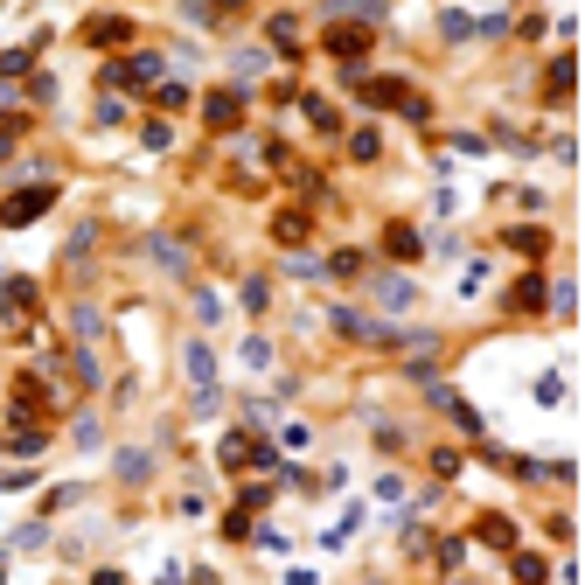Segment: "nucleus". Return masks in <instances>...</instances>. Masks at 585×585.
<instances>
[{
  "label": "nucleus",
  "instance_id": "nucleus-1",
  "mask_svg": "<svg viewBox=\"0 0 585 585\" xmlns=\"http://www.w3.org/2000/svg\"><path fill=\"white\" fill-rule=\"evenodd\" d=\"M0 314L14 320V328H28V320L42 314V286L28 272H0Z\"/></svg>",
  "mask_w": 585,
  "mask_h": 585
},
{
  "label": "nucleus",
  "instance_id": "nucleus-2",
  "mask_svg": "<svg viewBox=\"0 0 585 585\" xmlns=\"http://www.w3.org/2000/svg\"><path fill=\"white\" fill-rule=\"evenodd\" d=\"M50 202H56V182L14 188V195L0 202V223H7V230H28V223H42V216H50Z\"/></svg>",
  "mask_w": 585,
  "mask_h": 585
},
{
  "label": "nucleus",
  "instance_id": "nucleus-3",
  "mask_svg": "<svg viewBox=\"0 0 585 585\" xmlns=\"http://www.w3.org/2000/svg\"><path fill=\"white\" fill-rule=\"evenodd\" d=\"M126 84H160V56L140 50V56H126V63H105V91H126Z\"/></svg>",
  "mask_w": 585,
  "mask_h": 585
},
{
  "label": "nucleus",
  "instance_id": "nucleus-4",
  "mask_svg": "<svg viewBox=\"0 0 585 585\" xmlns=\"http://www.w3.org/2000/svg\"><path fill=\"white\" fill-rule=\"evenodd\" d=\"M320 42H328V56H342L348 70H356V63H363V50H370V22H335Z\"/></svg>",
  "mask_w": 585,
  "mask_h": 585
},
{
  "label": "nucleus",
  "instance_id": "nucleus-5",
  "mask_svg": "<svg viewBox=\"0 0 585 585\" xmlns=\"http://www.w3.org/2000/svg\"><path fill=\"white\" fill-rule=\"evenodd\" d=\"M133 35L140 28L126 22V14H91V22H84V42H91V50H126Z\"/></svg>",
  "mask_w": 585,
  "mask_h": 585
},
{
  "label": "nucleus",
  "instance_id": "nucleus-6",
  "mask_svg": "<svg viewBox=\"0 0 585 585\" xmlns=\"http://www.w3.org/2000/svg\"><path fill=\"white\" fill-rule=\"evenodd\" d=\"M0 453H14V460H42V453H50V432H42V426H28L22 411H14V426H7Z\"/></svg>",
  "mask_w": 585,
  "mask_h": 585
},
{
  "label": "nucleus",
  "instance_id": "nucleus-7",
  "mask_svg": "<svg viewBox=\"0 0 585 585\" xmlns=\"http://www.w3.org/2000/svg\"><path fill=\"white\" fill-rule=\"evenodd\" d=\"M383 258H398V266H418V258H426V238H418L411 223H383Z\"/></svg>",
  "mask_w": 585,
  "mask_h": 585
},
{
  "label": "nucleus",
  "instance_id": "nucleus-8",
  "mask_svg": "<svg viewBox=\"0 0 585 585\" xmlns=\"http://www.w3.org/2000/svg\"><path fill=\"white\" fill-rule=\"evenodd\" d=\"M328 320L342 328L348 342H398V328H383V320H363V314H356V307H335V314H328Z\"/></svg>",
  "mask_w": 585,
  "mask_h": 585
},
{
  "label": "nucleus",
  "instance_id": "nucleus-9",
  "mask_svg": "<svg viewBox=\"0 0 585 585\" xmlns=\"http://www.w3.org/2000/svg\"><path fill=\"white\" fill-rule=\"evenodd\" d=\"M572 84H579V56L564 50V56H551V70H544V98H551V105H572Z\"/></svg>",
  "mask_w": 585,
  "mask_h": 585
},
{
  "label": "nucleus",
  "instance_id": "nucleus-10",
  "mask_svg": "<svg viewBox=\"0 0 585 585\" xmlns=\"http://www.w3.org/2000/svg\"><path fill=\"white\" fill-rule=\"evenodd\" d=\"M238 119H244V91H210V98H202V126L230 133Z\"/></svg>",
  "mask_w": 585,
  "mask_h": 585
},
{
  "label": "nucleus",
  "instance_id": "nucleus-11",
  "mask_svg": "<svg viewBox=\"0 0 585 585\" xmlns=\"http://www.w3.org/2000/svg\"><path fill=\"white\" fill-rule=\"evenodd\" d=\"M216 460H223L230 474H244V467H258V439H251V432H223V446H216Z\"/></svg>",
  "mask_w": 585,
  "mask_h": 585
},
{
  "label": "nucleus",
  "instance_id": "nucleus-12",
  "mask_svg": "<svg viewBox=\"0 0 585 585\" xmlns=\"http://www.w3.org/2000/svg\"><path fill=\"white\" fill-rule=\"evenodd\" d=\"M307 230H314V210H300V202L272 216V238L286 244V251H292V244H307Z\"/></svg>",
  "mask_w": 585,
  "mask_h": 585
},
{
  "label": "nucleus",
  "instance_id": "nucleus-13",
  "mask_svg": "<svg viewBox=\"0 0 585 585\" xmlns=\"http://www.w3.org/2000/svg\"><path fill=\"white\" fill-rule=\"evenodd\" d=\"M147 258H154L160 272H175V279H182V272H188V244H182V238H160V230H154V238H147Z\"/></svg>",
  "mask_w": 585,
  "mask_h": 585
},
{
  "label": "nucleus",
  "instance_id": "nucleus-14",
  "mask_svg": "<svg viewBox=\"0 0 585 585\" xmlns=\"http://www.w3.org/2000/svg\"><path fill=\"white\" fill-rule=\"evenodd\" d=\"M474 544H488V551H516V523H508V516H495V508H488V516H481V523H474Z\"/></svg>",
  "mask_w": 585,
  "mask_h": 585
},
{
  "label": "nucleus",
  "instance_id": "nucleus-15",
  "mask_svg": "<svg viewBox=\"0 0 585 585\" xmlns=\"http://www.w3.org/2000/svg\"><path fill=\"white\" fill-rule=\"evenodd\" d=\"M182 370H188V383H195V391H210V383H216V356H210L202 342H188V348H182Z\"/></svg>",
  "mask_w": 585,
  "mask_h": 585
},
{
  "label": "nucleus",
  "instance_id": "nucleus-16",
  "mask_svg": "<svg viewBox=\"0 0 585 585\" xmlns=\"http://www.w3.org/2000/svg\"><path fill=\"white\" fill-rule=\"evenodd\" d=\"M544 300H551V286H544V272H530L523 286L508 292V307H516V314H544Z\"/></svg>",
  "mask_w": 585,
  "mask_h": 585
},
{
  "label": "nucleus",
  "instance_id": "nucleus-17",
  "mask_svg": "<svg viewBox=\"0 0 585 585\" xmlns=\"http://www.w3.org/2000/svg\"><path fill=\"white\" fill-rule=\"evenodd\" d=\"M50 35L35 28V42H22V50H0V77H22V70H35V50H42Z\"/></svg>",
  "mask_w": 585,
  "mask_h": 585
},
{
  "label": "nucleus",
  "instance_id": "nucleus-18",
  "mask_svg": "<svg viewBox=\"0 0 585 585\" xmlns=\"http://www.w3.org/2000/svg\"><path fill=\"white\" fill-rule=\"evenodd\" d=\"M502 244H508V251H523V258H544V251H551V230H530V223H516Z\"/></svg>",
  "mask_w": 585,
  "mask_h": 585
},
{
  "label": "nucleus",
  "instance_id": "nucleus-19",
  "mask_svg": "<svg viewBox=\"0 0 585 585\" xmlns=\"http://www.w3.org/2000/svg\"><path fill=\"white\" fill-rule=\"evenodd\" d=\"M376 300H383V307H411V300H418V286H411V279H398V272H383V279H376Z\"/></svg>",
  "mask_w": 585,
  "mask_h": 585
},
{
  "label": "nucleus",
  "instance_id": "nucleus-20",
  "mask_svg": "<svg viewBox=\"0 0 585 585\" xmlns=\"http://www.w3.org/2000/svg\"><path fill=\"white\" fill-rule=\"evenodd\" d=\"M140 147H147V154H167V147H175V126H167V119H147V126H140Z\"/></svg>",
  "mask_w": 585,
  "mask_h": 585
},
{
  "label": "nucleus",
  "instance_id": "nucleus-21",
  "mask_svg": "<svg viewBox=\"0 0 585 585\" xmlns=\"http://www.w3.org/2000/svg\"><path fill=\"white\" fill-rule=\"evenodd\" d=\"M154 112L167 119V112H188V84H154Z\"/></svg>",
  "mask_w": 585,
  "mask_h": 585
},
{
  "label": "nucleus",
  "instance_id": "nucleus-22",
  "mask_svg": "<svg viewBox=\"0 0 585 585\" xmlns=\"http://www.w3.org/2000/svg\"><path fill=\"white\" fill-rule=\"evenodd\" d=\"M544 579H551V564L536 551H516V585H544Z\"/></svg>",
  "mask_w": 585,
  "mask_h": 585
},
{
  "label": "nucleus",
  "instance_id": "nucleus-23",
  "mask_svg": "<svg viewBox=\"0 0 585 585\" xmlns=\"http://www.w3.org/2000/svg\"><path fill=\"white\" fill-rule=\"evenodd\" d=\"M439 35H446V42H474V14H460V7L439 14Z\"/></svg>",
  "mask_w": 585,
  "mask_h": 585
},
{
  "label": "nucleus",
  "instance_id": "nucleus-24",
  "mask_svg": "<svg viewBox=\"0 0 585 585\" xmlns=\"http://www.w3.org/2000/svg\"><path fill=\"white\" fill-rule=\"evenodd\" d=\"M307 119H314V133H342V112L328 105V98H307Z\"/></svg>",
  "mask_w": 585,
  "mask_h": 585
},
{
  "label": "nucleus",
  "instance_id": "nucleus-25",
  "mask_svg": "<svg viewBox=\"0 0 585 585\" xmlns=\"http://www.w3.org/2000/svg\"><path fill=\"white\" fill-rule=\"evenodd\" d=\"M238 356H244V370H272V342H266V335H244Z\"/></svg>",
  "mask_w": 585,
  "mask_h": 585
},
{
  "label": "nucleus",
  "instance_id": "nucleus-26",
  "mask_svg": "<svg viewBox=\"0 0 585 585\" xmlns=\"http://www.w3.org/2000/svg\"><path fill=\"white\" fill-rule=\"evenodd\" d=\"M272 42L286 56H300V22H292V14H272Z\"/></svg>",
  "mask_w": 585,
  "mask_h": 585
},
{
  "label": "nucleus",
  "instance_id": "nucleus-27",
  "mask_svg": "<svg viewBox=\"0 0 585 585\" xmlns=\"http://www.w3.org/2000/svg\"><path fill=\"white\" fill-rule=\"evenodd\" d=\"M348 154H356V160H376V154H383V133H376V126L348 133Z\"/></svg>",
  "mask_w": 585,
  "mask_h": 585
},
{
  "label": "nucleus",
  "instance_id": "nucleus-28",
  "mask_svg": "<svg viewBox=\"0 0 585 585\" xmlns=\"http://www.w3.org/2000/svg\"><path fill=\"white\" fill-rule=\"evenodd\" d=\"M70 328H77L84 342H98V335H105V314H98V307H77V314H70Z\"/></svg>",
  "mask_w": 585,
  "mask_h": 585
},
{
  "label": "nucleus",
  "instance_id": "nucleus-29",
  "mask_svg": "<svg viewBox=\"0 0 585 585\" xmlns=\"http://www.w3.org/2000/svg\"><path fill=\"white\" fill-rule=\"evenodd\" d=\"M320 272H328V279H356V272H363V251H335Z\"/></svg>",
  "mask_w": 585,
  "mask_h": 585
},
{
  "label": "nucleus",
  "instance_id": "nucleus-30",
  "mask_svg": "<svg viewBox=\"0 0 585 585\" xmlns=\"http://www.w3.org/2000/svg\"><path fill=\"white\" fill-rule=\"evenodd\" d=\"M432 558L446 564V572H460V558H467V536H446V544H432Z\"/></svg>",
  "mask_w": 585,
  "mask_h": 585
},
{
  "label": "nucleus",
  "instance_id": "nucleus-31",
  "mask_svg": "<svg viewBox=\"0 0 585 585\" xmlns=\"http://www.w3.org/2000/svg\"><path fill=\"white\" fill-rule=\"evenodd\" d=\"M266 502H272L266 481H244V488H238V508H244V516H251V508H266Z\"/></svg>",
  "mask_w": 585,
  "mask_h": 585
},
{
  "label": "nucleus",
  "instance_id": "nucleus-32",
  "mask_svg": "<svg viewBox=\"0 0 585 585\" xmlns=\"http://www.w3.org/2000/svg\"><path fill=\"white\" fill-rule=\"evenodd\" d=\"M481 286H488V258H474V266L460 272V300H474V292H481Z\"/></svg>",
  "mask_w": 585,
  "mask_h": 585
},
{
  "label": "nucleus",
  "instance_id": "nucleus-33",
  "mask_svg": "<svg viewBox=\"0 0 585 585\" xmlns=\"http://www.w3.org/2000/svg\"><path fill=\"white\" fill-rule=\"evenodd\" d=\"M266 300H272V286L251 272V279H244V307H251V314H266Z\"/></svg>",
  "mask_w": 585,
  "mask_h": 585
},
{
  "label": "nucleus",
  "instance_id": "nucleus-34",
  "mask_svg": "<svg viewBox=\"0 0 585 585\" xmlns=\"http://www.w3.org/2000/svg\"><path fill=\"white\" fill-rule=\"evenodd\" d=\"M147 467H154V460H147V453H119V481H140V474H147Z\"/></svg>",
  "mask_w": 585,
  "mask_h": 585
},
{
  "label": "nucleus",
  "instance_id": "nucleus-35",
  "mask_svg": "<svg viewBox=\"0 0 585 585\" xmlns=\"http://www.w3.org/2000/svg\"><path fill=\"white\" fill-rule=\"evenodd\" d=\"M77 446L98 453V446H105V426H98V418H77Z\"/></svg>",
  "mask_w": 585,
  "mask_h": 585
},
{
  "label": "nucleus",
  "instance_id": "nucleus-36",
  "mask_svg": "<svg viewBox=\"0 0 585 585\" xmlns=\"http://www.w3.org/2000/svg\"><path fill=\"white\" fill-rule=\"evenodd\" d=\"M42 544H50V530H42V523H28V530H14V551H42Z\"/></svg>",
  "mask_w": 585,
  "mask_h": 585
},
{
  "label": "nucleus",
  "instance_id": "nucleus-37",
  "mask_svg": "<svg viewBox=\"0 0 585 585\" xmlns=\"http://www.w3.org/2000/svg\"><path fill=\"white\" fill-rule=\"evenodd\" d=\"M551 307H558V314H564V320H572V307H579V286H572V279H564V286H558V292H551Z\"/></svg>",
  "mask_w": 585,
  "mask_h": 585
},
{
  "label": "nucleus",
  "instance_id": "nucleus-38",
  "mask_svg": "<svg viewBox=\"0 0 585 585\" xmlns=\"http://www.w3.org/2000/svg\"><path fill=\"white\" fill-rule=\"evenodd\" d=\"M195 314H202V320H223V300H216V292L202 286V292H195Z\"/></svg>",
  "mask_w": 585,
  "mask_h": 585
},
{
  "label": "nucleus",
  "instance_id": "nucleus-39",
  "mask_svg": "<svg viewBox=\"0 0 585 585\" xmlns=\"http://www.w3.org/2000/svg\"><path fill=\"white\" fill-rule=\"evenodd\" d=\"M223 536H238V544H244V536H251V516H244V508H230V516H223Z\"/></svg>",
  "mask_w": 585,
  "mask_h": 585
},
{
  "label": "nucleus",
  "instance_id": "nucleus-40",
  "mask_svg": "<svg viewBox=\"0 0 585 585\" xmlns=\"http://www.w3.org/2000/svg\"><path fill=\"white\" fill-rule=\"evenodd\" d=\"M216 7H223V14H238V7H244V0H216Z\"/></svg>",
  "mask_w": 585,
  "mask_h": 585
}]
</instances>
